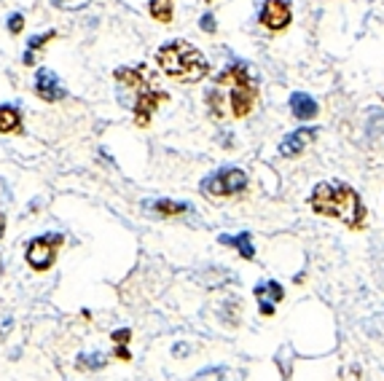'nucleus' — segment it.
<instances>
[{
  "instance_id": "obj_1",
  "label": "nucleus",
  "mask_w": 384,
  "mask_h": 381,
  "mask_svg": "<svg viewBox=\"0 0 384 381\" xmlns=\"http://www.w3.org/2000/svg\"><path fill=\"white\" fill-rule=\"evenodd\" d=\"M204 99H207V108L215 119L250 116V110L255 108V99H258V83H255V75L248 68V62H242V59L231 62L215 78V86L207 92Z\"/></svg>"
},
{
  "instance_id": "obj_2",
  "label": "nucleus",
  "mask_w": 384,
  "mask_h": 381,
  "mask_svg": "<svg viewBox=\"0 0 384 381\" xmlns=\"http://www.w3.org/2000/svg\"><path fill=\"white\" fill-rule=\"evenodd\" d=\"M309 205L318 215L342 220L349 229H363L366 223V207L360 202L358 190L347 183H320L315 186Z\"/></svg>"
},
{
  "instance_id": "obj_3",
  "label": "nucleus",
  "mask_w": 384,
  "mask_h": 381,
  "mask_svg": "<svg viewBox=\"0 0 384 381\" xmlns=\"http://www.w3.org/2000/svg\"><path fill=\"white\" fill-rule=\"evenodd\" d=\"M116 81L124 83L132 92V110H134V123L137 126H148L153 113L159 105L170 102V95L156 86V78L151 75V70L146 65H134V68H119Z\"/></svg>"
},
{
  "instance_id": "obj_4",
  "label": "nucleus",
  "mask_w": 384,
  "mask_h": 381,
  "mask_svg": "<svg viewBox=\"0 0 384 381\" xmlns=\"http://www.w3.org/2000/svg\"><path fill=\"white\" fill-rule=\"evenodd\" d=\"M156 62H159L161 73H167L170 78L180 83L202 81L210 73V62L204 59V54L199 52L197 46H191L188 41L164 43L156 52Z\"/></svg>"
},
{
  "instance_id": "obj_5",
  "label": "nucleus",
  "mask_w": 384,
  "mask_h": 381,
  "mask_svg": "<svg viewBox=\"0 0 384 381\" xmlns=\"http://www.w3.org/2000/svg\"><path fill=\"white\" fill-rule=\"evenodd\" d=\"M202 193L210 196H234L248 188V175L239 167H221L218 172H212L210 177L202 180Z\"/></svg>"
},
{
  "instance_id": "obj_6",
  "label": "nucleus",
  "mask_w": 384,
  "mask_h": 381,
  "mask_svg": "<svg viewBox=\"0 0 384 381\" xmlns=\"http://www.w3.org/2000/svg\"><path fill=\"white\" fill-rule=\"evenodd\" d=\"M65 242V236L62 234H43L38 239H33L30 245H27V263L35 269V272H49L54 266V260L59 255V247Z\"/></svg>"
},
{
  "instance_id": "obj_7",
  "label": "nucleus",
  "mask_w": 384,
  "mask_h": 381,
  "mask_svg": "<svg viewBox=\"0 0 384 381\" xmlns=\"http://www.w3.org/2000/svg\"><path fill=\"white\" fill-rule=\"evenodd\" d=\"M258 19H261V25H264V28L274 30V32L285 30L293 19L291 0H266Z\"/></svg>"
},
{
  "instance_id": "obj_8",
  "label": "nucleus",
  "mask_w": 384,
  "mask_h": 381,
  "mask_svg": "<svg viewBox=\"0 0 384 381\" xmlns=\"http://www.w3.org/2000/svg\"><path fill=\"white\" fill-rule=\"evenodd\" d=\"M315 140H318V129H315V126H301V129L291 132V135L279 143V153H282L285 159L298 156V153H301L309 143H315Z\"/></svg>"
},
{
  "instance_id": "obj_9",
  "label": "nucleus",
  "mask_w": 384,
  "mask_h": 381,
  "mask_svg": "<svg viewBox=\"0 0 384 381\" xmlns=\"http://www.w3.org/2000/svg\"><path fill=\"white\" fill-rule=\"evenodd\" d=\"M35 95L40 99H46V102H59L65 97V89H62V83H59L54 70H38V75H35Z\"/></svg>"
},
{
  "instance_id": "obj_10",
  "label": "nucleus",
  "mask_w": 384,
  "mask_h": 381,
  "mask_svg": "<svg viewBox=\"0 0 384 381\" xmlns=\"http://www.w3.org/2000/svg\"><path fill=\"white\" fill-rule=\"evenodd\" d=\"M291 110H293V116H296V119L309 121V119H315V116H318V102H315L309 95H304V92H296V95L291 97Z\"/></svg>"
},
{
  "instance_id": "obj_11",
  "label": "nucleus",
  "mask_w": 384,
  "mask_h": 381,
  "mask_svg": "<svg viewBox=\"0 0 384 381\" xmlns=\"http://www.w3.org/2000/svg\"><path fill=\"white\" fill-rule=\"evenodd\" d=\"M218 242H221V245L237 247L239 255H242L245 260L255 258V247H252V234L250 231H242V234H237V236H226V234H221V236H218Z\"/></svg>"
},
{
  "instance_id": "obj_12",
  "label": "nucleus",
  "mask_w": 384,
  "mask_h": 381,
  "mask_svg": "<svg viewBox=\"0 0 384 381\" xmlns=\"http://www.w3.org/2000/svg\"><path fill=\"white\" fill-rule=\"evenodd\" d=\"M22 132V113L13 105H0V135Z\"/></svg>"
},
{
  "instance_id": "obj_13",
  "label": "nucleus",
  "mask_w": 384,
  "mask_h": 381,
  "mask_svg": "<svg viewBox=\"0 0 384 381\" xmlns=\"http://www.w3.org/2000/svg\"><path fill=\"white\" fill-rule=\"evenodd\" d=\"M255 298L261 301V303H272L274 306V303H279V301L285 298V290L274 279H266L261 285H255Z\"/></svg>"
},
{
  "instance_id": "obj_14",
  "label": "nucleus",
  "mask_w": 384,
  "mask_h": 381,
  "mask_svg": "<svg viewBox=\"0 0 384 381\" xmlns=\"http://www.w3.org/2000/svg\"><path fill=\"white\" fill-rule=\"evenodd\" d=\"M148 210H153L156 215H170V218H175V215L191 212V205H186V202H173V199H156V202H148Z\"/></svg>"
},
{
  "instance_id": "obj_15",
  "label": "nucleus",
  "mask_w": 384,
  "mask_h": 381,
  "mask_svg": "<svg viewBox=\"0 0 384 381\" xmlns=\"http://www.w3.org/2000/svg\"><path fill=\"white\" fill-rule=\"evenodd\" d=\"M173 6L175 0H151L148 3V11H151V16L156 19V22H173Z\"/></svg>"
},
{
  "instance_id": "obj_16",
  "label": "nucleus",
  "mask_w": 384,
  "mask_h": 381,
  "mask_svg": "<svg viewBox=\"0 0 384 381\" xmlns=\"http://www.w3.org/2000/svg\"><path fill=\"white\" fill-rule=\"evenodd\" d=\"M105 354L103 352H92V354H78V360H76V365L81 370H100V368H105Z\"/></svg>"
},
{
  "instance_id": "obj_17",
  "label": "nucleus",
  "mask_w": 384,
  "mask_h": 381,
  "mask_svg": "<svg viewBox=\"0 0 384 381\" xmlns=\"http://www.w3.org/2000/svg\"><path fill=\"white\" fill-rule=\"evenodd\" d=\"M54 38V32L49 30V32H43V35H35V38H30V43H27V52H35V49H40V46H46V43Z\"/></svg>"
},
{
  "instance_id": "obj_18",
  "label": "nucleus",
  "mask_w": 384,
  "mask_h": 381,
  "mask_svg": "<svg viewBox=\"0 0 384 381\" xmlns=\"http://www.w3.org/2000/svg\"><path fill=\"white\" fill-rule=\"evenodd\" d=\"M22 30H25V16H22V14L8 16V32H11V35H19Z\"/></svg>"
},
{
  "instance_id": "obj_19",
  "label": "nucleus",
  "mask_w": 384,
  "mask_h": 381,
  "mask_svg": "<svg viewBox=\"0 0 384 381\" xmlns=\"http://www.w3.org/2000/svg\"><path fill=\"white\" fill-rule=\"evenodd\" d=\"M129 339H132V330H129V327H124V330H116V333H113L116 346H127V341Z\"/></svg>"
},
{
  "instance_id": "obj_20",
  "label": "nucleus",
  "mask_w": 384,
  "mask_h": 381,
  "mask_svg": "<svg viewBox=\"0 0 384 381\" xmlns=\"http://www.w3.org/2000/svg\"><path fill=\"white\" fill-rule=\"evenodd\" d=\"M199 28L204 30V32H215V30H218V25H215V16L204 14V16H202V22H199Z\"/></svg>"
},
{
  "instance_id": "obj_21",
  "label": "nucleus",
  "mask_w": 384,
  "mask_h": 381,
  "mask_svg": "<svg viewBox=\"0 0 384 381\" xmlns=\"http://www.w3.org/2000/svg\"><path fill=\"white\" fill-rule=\"evenodd\" d=\"M116 357H119V360H124V363H129V360H132V354H129V349H127V346H116Z\"/></svg>"
},
{
  "instance_id": "obj_22",
  "label": "nucleus",
  "mask_w": 384,
  "mask_h": 381,
  "mask_svg": "<svg viewBox=\"0 0 384 381\" xmlns=\"http://www.w3.org/2000/svg\"><path fill=\"white\" fill-rule=\"evenodd\" d=\"M0 188H3V183H0ZM6 231V215H3V207H0V236Z\"/></svg>"
},
{
  "instance_id": "obj_23",
  "label": "nucleus",
  "mask_w": 384,
  "mask_h": 381,
  "mask_svg": "<svg viewBox=\"0 0 384 381\" xmlns=\"http://www.w3.org/2000/svg\"><path fill=\"white\" fill-rule=\"evenodd\" d=\"M204 3H212V0H204Z\"/></svg>"
}]
</instances>
